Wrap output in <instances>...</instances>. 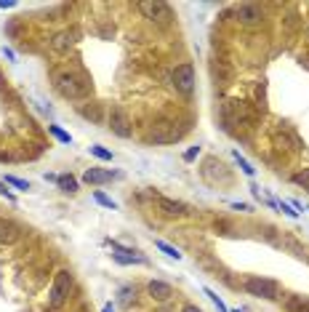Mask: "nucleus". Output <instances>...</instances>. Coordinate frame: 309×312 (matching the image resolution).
I'll list each match as a JSON object with an SVG mask.
<instances>
[{
	"mask_svg": "<svg viewBox=\"0 0 309 312\" xmlns=\"http://www.w3.org/2000/svg\"><path fill=\"white\" fill-rule=\"evenodd\" d=\"M56 88H59V94L67 96V99H83L88 94V83L80 80L75 72H59L56 75Z\"/></svg>",
	"mask_w": 309,
	"mask_h": 312,
	"instance_id": "1",
	"label": "nucleus"
},
{
	"mask_svg": "<svg viewBox=\"0 0 309 312\" xmlns=\"http://www.w3.org/2000/svg\"><path fill=\"white\" fill-rule=\"evenodd\" d=\"M243 288L251 296H261V299H277V294H280V285H277V280H269V277H261V275H251V277H245V283H243Z\"/></svg>",
	"mask_w": 309,
	"mask_h": 312,
	"instance_id": "2",
	"label": "nucleus"
},
{
	"mask_svg": "<svg viewBox=\"0 0 309 312\" xmlns=\"http://www.w3.org/2000/svg\"><path fill=\"white\" fill-rule=\"evenodd\" d=\"M69 291H72V275L69 270H59L54 275V283H51V294H48V302L51 307H62L67 302Z\"/></svg>",
	"mask_w": 309,
	"mask_h": 312,
	"instance_id": "3",
	"label": "nucleus"
},
{
	"mask_svg": "<svg viewBox=\"0 0 309 312\" xmlns=\"http://www.w3.org/2000/svg\"><path fill=\"white\" fill-rule=\"evenodd\" d=\"M171 86L179 91V94H184V96L192 94V91H195V67H192V62H184L179 67H173Z\"/></svg>",
	"mask_w": 309,
	"mask_h": 312,
	"instance_id": "4",
	"label": "nucleus"
},
{
	"mask_svg": "<svg viewBox=\"0 0 309 312\" xmlns=\"http://www.w3.org/2000/svg\"><path fill=\"white\" fill-rule=\"evenodd\" d=\"M110 128H112V134L123 136V139H128L131 134H134L131 118H128L125 107H120V104H112V110H110Z\"/></svg>",
	"mask_w": 309,
	"mask_h": 312,
	"instance_id": "5",
	"label": "nucleus"
},
{
	"mask_svg": "<svg viewBox=\"0 0 309 312\" xmlns=\"http://www.w3.org/2000/svg\"><path fill=\"white\" fill-rule=\"evenodd\" d=\"M235 16H237V21L253 27V24H259V21L264 19V11H261V6H256V3H240L235 8Z\"/></svg>",
	"mask_w": 309,
	"mask_h": 312,
	"instance_id": "6",
	"label": "nucleus"
},
{
	"mask_svg": "<svg viewBox=\"0 0 309 312\" xmlns=\"http://www.w3.org/2000/svg\"><path fill=\"white\" fill-rule=\"evenodd\" d=\"M224 120H227L229 125H237V123L245 125L248 120H251L245 101H227V104H224Z\"/></svg>",
	"mask_w": 309,
	"mask_h": 312,
	"instance_id": "7",
	"label": "nucleus"
},
{
	"mask_svg": "<svg viewBox=\"0 0 309 312\" xmlns=\"http://www.w3.org/2000/svg\"><path fill=\"white\" fill-rule=\"evenodd\" d=\"M139 11L144 14L147 19H152V21H168L171 19V11H168V6L165 3H160V0H149V3H139Z\"/></svg>",
	"mask_w": 309,
	"mask_h": 312,
	"instance_id": "8",
	"label": "nucleus"
},
{
	"mask_svg": "<svg viewBox=\"0 0 309 312\" xmlns=\"http://www.w3.org/2000/svg\"><path fill=\"white\" fill-rule=\"evenodd\" d=\"M112 259L120 262V264H147V259L139 256L134 248H125V246H120V243H115V240H112Z\"/></svg>",
	"mask_w": 309,
	"mask_h": 312,
	"instance_id": "9",
	"label": "nucleus"
},
{
	"mask_svg": "<svg viewBox=\"0 0 309 312\" xmlns=\"http://www.w3.org/2000/svg\"><path fill=\"white\" fill-rule=\"evenodd\" d=\"M19 235H21V229L11 222V219L0 216V246H14L19 240Z\"/></svg>",
	"mask_w": 309,
	"mask_h": 312,
	"instance_id": "10",
	"label": "nucleus"
},
{
	"mask_svg": "<svg viewBox=\"0 0 309 312\" xmlns=\"http://www.w3.org/2000/svg\"><path fill=\"white\" fill-rule=\"evenodd\" d=\"M179 136H182V131L176 128L173 123H160L158 128L152 131V139H154V142H160V144H171V142H176Z\"/></svg>",
	"mask_w": 309,
	"mask_h": 312,
	"instance_id": "11",
	"label": "nucleus"
},
{
	"mask_svg": "<svg viewBox=\"0 0 309 312\" xmlns=\"http://www.w3.org/2000/svg\"><path fill=\"white\" fill-rule=\"evenodd\" d=\"M147 294L154 299V302H168V299L173 296V288L168 283H163V280H152L147 285Z\"/></svg>",
	"mask_w": 309,
	"mask_h": 312,
	"instance_id": "12",
	"label": "nucleus"
},
{
	"mask_svg": "<svg viewBox=\"0 0 309 312\" xmlns=\"http://www.w3.org/2000/svg\"><path fill=\"white\" fill-rule=\"evenodd\" d=\"M112 179H115V173L112 171H101V168H88L86 173H83V181L86 184H107Z\"/></svg>",
	"mask_w": 309,
	"mask_h": 312,
	"instance_id": "13",
	"label": "nucleus"
},
{
	"mask_svg": "<svg viewBox=\"0 0 309 312\" xmlns=\"http://www.w3.org/2000/svg\"><path fill=\"white\" fill-rule=\"evenodd\" d=\"M158 205H160V211H163L165 216H184V214H187V205H184V203H176V200H171V198H160Z\"/></svg>",
	"mask_w": 309,
	"mask_h": 312,
	"instance_id": "14",
	"label": "nucleus"
},
{
	"mask_svg": "<svg viewBox=\"0 0 309 312\" xmlns=\"http://www.w3.org/2000/svg\"><path fill=\"white\" fill-rule=\"evenodd\" d=\"M72 43H75V35H72V32H59L56 38L51 40V48L59 51V54H64V51L72 48Z\"/></svg>",
	"mask_w": 309,
	"mask_h": 312,
	"instance_id": "15",
	"label": "nucleus"
},
{
	"mask_svg": "<svg viewBox=\"0 0 309 312\" xmlns=\"http://www.w3.org/2000/svg\"><path fill=\"white\" fill-rule=\"evenodd\" d=\"M154 246H158L163 253H165V256H168V259H176V262H179L182 256H184V253L179 251V248H173V246H168V243H165V240H154Z\"/></svg>",
	"mask_w": 309,
	"mask_h": 312,
	"instance_id": "16",
	"label": "nucleus"
},
{
	"mask_svg": "<svg viewBox=\"0 0 309 312\" xmlns=\"http://www.w3.org/2000/svg\"><path fill=\"white\" fill-rule=\"evenodd\" d=\"M56 184H59L64 192H78V179H75V176H67V173H64V176L56 179Z\"/></svg>",
	"mask_w": 309,
	"mask_h": 312,
	"instance_id": "17",
	"label": "nucleus"
},
{
	"mask_svg": "<svg viewBox=\"0 0 309 312\" xmlns=\"http://www.w3.org/2000/svg\"><path fill=\"white\" fill-rule=\"evenodd\" d=\"M288 309H291V312H309V299H304V296H293L291 302H288Z\"/></svg>",
	"mask_w": 309,
	"mask_h": 312,
	"instance_id": "18",
	"label": "nucleus"
},
{
	"mask_svg": "<svg viewBox=\"0 0 309 312\" xmlns=\"http://www.w3.org/2000/svg\"><path fill=\"white\" fill-rule=\"evenodd\" d=\"M203 294H205V296L211 299L213 304H216V309H219V312H229V309H227V304L221 302V296H219L216 291H211V288H203Z\"/></svg>",
	"mask_w": 309,
	"mask_h": 312,
	"instance_id": "19",
	"label": "nucleus"
},
{
	"mask_svg": "<svg viewBox=\"0 0 309 312\" xmlns=\"http://www.w3.org/2000/svg\"><path fill=\"white\" fill-rule=\"evenodd\" d=\"M232 155H235V160H237V166H240V168H243V173H245V176H253V166H251V163H248V160H245V158H243L240 152H237V149H235V152H232Z\"/></svg>",
	"mask_w": 309,
	"mask_h": 312,
	"instance_id": "20",
	"label": "nucleus"
},
{
	"mask_svg": "<svg viewBox=\"0 0 309 312\" xmlns=\"http://www.w3.org/2000/svg\"><path fill=\"white\" fill-rule=\"evenodd\" d=\"M93 200H96L99 205H104V208H112V211H115V208H117V203H115L112 198H107V195H104V192H99V190L93 192Z\"/></svg>",
	"mask_w": 309,
	"mask_h": 312,
	"instance_id": "21",
	"label": "nucleus"
},
{
	"mask_svg": "<svg viewBox=\"0 0 309 312\" xmlns=\"http://www.w3.org/2000/svg\"><path fill=\"white\" fill-rule=\"evenodd\" d=\"M48 131L59 139V142H62V144H72V136H69L67 131H62V128H59V125H48Z\"/></svg>",
	"mask_w": 309,
	"mask_h": 312,
	"instance_id": "22",
	"label": "nucleus"
},
{
	"mask_svg": "<svg viewBox=\"0 0 309 312\" xmlns=\"http://www.w3.org/2000/svg\"><path fill=\"white\" fill-rule=\"evenodd\" d=\"M134 296H136V288H131V285L120 288V304H123V307H128L131 302H134Z\"/></svg>",
	"mask_w": 309,
	"mask_h": 312,
	"instance_id": "23",
	"label": "nucleus"
},
{
	"mask_svg": "<svg viewBox=\"0 0 309 312\" xmlns=\"http://www.w3.org/2000/svg\"><path fill=\"white\" fill-rule=\"evenodd\" d=\"M91 155H96L99 160H112V152H110V149H104L101 144H93L91 147Z\"/></svg>",
	"mask_w": 309,
	"mask_h": 312,
	"instance_id": "24",
	"label": "nucleus"
},
{
	"mask_svg": "<svg viewBox=\"0 0 309 312\" xmlns=\"http://www.w3.org/2000/svg\"><path fill=\"white\" fill-rule=\"evenodd\" d=\"M293 181L301 184L304 190H309V168H304V171H299V173H293Z\"/></svg>",
	"mask_w": 309,
	"mask_h": 312,
	"instance_id": "25",
	"label": "nucleus"
},
{
	"mask_svg": "<svg viewBox=\"0 0 309 312\" xmlns=\"http://www.w3.org/2000/svg\"><path fill=\"white\" fill-rule=\"evenodd\" d=\"M6 184H14L16 190H30V181H24V179H19V176H6Z\"/></svg>",
	"mask_w": 309,
	"mask_h": 312,
	"instance_id": "26",
	"label": "nucleus"
},
{
	"mask_svg": "<svg viewBox=\"0 0 309 312\" xmlns=\"http://www.w3.org/2000/svg\"><path fill=\"white\" fill-rule=\"evenodd\" d=\"M275 205H277V208H280V211H282V214H285V216H291V219H296V216H299V211H293V208H291V205H288V203H282V200H277V203H275Z\"/></svg>",
	"mask_w": 309,
	"mask_h": 312,
	"instance_id": "27",
	"label": "nucleus"
},
{
	"mask_svg": "<svg viewBox=\"0 0 309 312\" xmlns=\"http://www.w3.org/2000/svg\"><path fill=\"white\" fill-rule=\"evenodd\" d=\"M197 152H200V147H192V149H187V152H184V160H195V158H197Z\"/></svg>",
	"mask_w": 309,
	"mask_h": 312,
	"instance_id": "28",
	"label": "nucleus"
},
{
	"mask_svg": "<svg viewBox=\"0 0 309 312\" xmlns=\"http://www.w3.org/2000/svg\"><path fill=\"white\" fill-rule=\"evenodd\" d=\"M182 312H203V309H200L197 304H184V307H182Z\"/></svg>",
	"mask_w": 309,
	"mask_h": 312,
	"instance_id": "29",
	"label": "nucleus"
},
{
	"mask_svg": "<svg viewBox=\"0 0 309 312\" xmlns=\"http://www.w3.org/2000/svg\"><path fill=\"white\" fill-rule=\"evenodd\" d=\"M232 208H235V211H248L245 203H232Z\"/></svg>",
	"mask_w": 309,
	"mask_h": 312,
	"instance_id": "30",
	"label": "nucleus"
},
{
	"mask_svg": "<svg viewBox=\"0 0 309 312\" xmlns=\"http://www.w3.org/2000/svg\"><path fill=\"white\" fill-rule=\"evenodd\" d=\"M0 8H14V3L11 0H0Z\"/></svg>",
	"mask_w": 309,
	"mask_h": 312,
	"instance_id": "31",
	"label": "nucleus"
},
{
	"mask_svg": "<svg viewBox=\"0 0 309 312\" xmlns=\"http://www.w3.org/2000/svg\"><path fill=\"white\" fill-rule=\"evenodd\" d=\"M101 312H115V307H112V304H104V309H101Z\"/></svg>",
	"mask_w": 309,
	"mask_h": 312,
	"instance_id": "32",
	"label": "nucleus"
},
{
	"mask_svg": "<svg viewBox=\"0 0 309 312\" xmlns=\"http://www.w3.org/2000/svg\"><path fill=\"white\" fill-rule=\"evenodd\" d=\"M0 88H3V75H0Z\"/></svg>",
	"mask_w": 309,
	"mask_h": 312,
	"instance_id": "33",
	"label": "nucleus"
}]
</instances>
